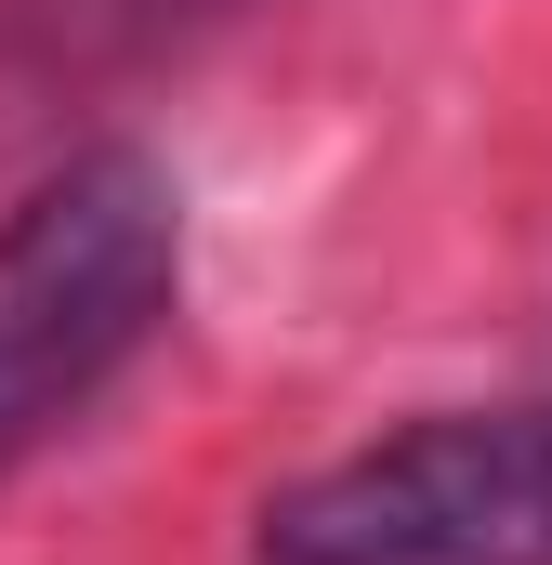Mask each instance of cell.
Masks as SVG:
<instances>
[{"label":"cell","instance_id":"6da1fadb","mask_svg":"<svg viewBox=\"0 0 552 565\" xmlns=\"http://www.w3.org/2000/svg\"><path fill=\"white\" fill-rule=\"evenodd\" d=\"M184 302V184L145 145H79L0 211V487L79 434Z\"/></svg>","mask_w":552,"mask_h":565},{"label":"cell","instance_id":"7a4b0ae2","mask_svg":"<svg viewBox=\"0 0 552 565\" xmlns=\"http://www.w3.org/2000/svg\"><path fill=\"white\" fill-rule=\"evenodd\" d=\"M251 565H552V395L421 408L251 513Z\"/></svg>","mask_w":552,"mask_h":565}]
</instances>
